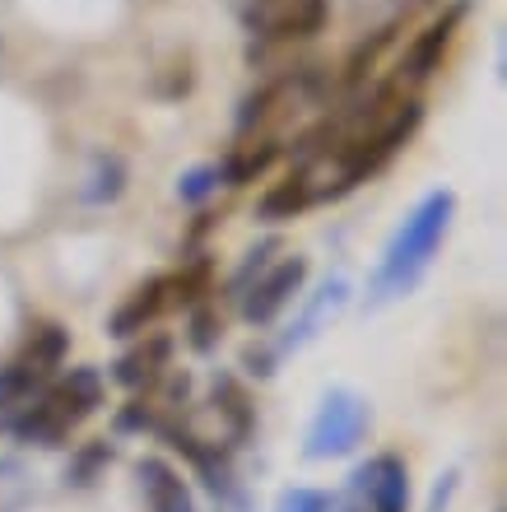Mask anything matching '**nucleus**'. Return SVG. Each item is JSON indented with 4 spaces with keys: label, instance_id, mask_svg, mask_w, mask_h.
<instances>
[{
    "label": "nucleus",
    "instance_id": "1",
    "mask_svg": "<svg viewBox=\"0 0 507 512\" xmlns=\"http://www.w3.org/2000/svg\"><path fill=\"white\" fill-rule=\"evenodd\" d=\"M452 219H456V196L438 187V191H428L424 201L396 224L391 243L382 247V261H377L373 280H368V303H373V308H387V303H396V298L419 289V280L428 275L438 247L447 243V233H452Z\"/></svg>",
    "mask_w": 507,
    "mask_h": 512
},
{
    "label": "nucleus",
    "instance_id": "2",
    "mask_svg": "<svg viewBox=\"0 0 507 512\" xmlns=\"http://www.w3.org/2000/svg\"><path fill=\"white\" fill-rule=\"evenodd\" d=\"M107 382L98 368H70L42 382L24 405H14L5 415V429L28 447H66L89 419L103 410Z\"/></svg>",
    "mask_w": 507,
    "mask_h": 512
},
{
    "label": "nucleus",
    "instance_id": "3",
    "mask_svg": "<svg viewBox=\"0 0 507 512\" xmlns=\"http://www.w3.org/2000/svg\"><path fill=\"white\" fill-rule=\"evenodd\" d=\"M270 252H275V243H266L261 252H247L252 261H242V270L233 275L238 312H242V322H252V326L275 322L298 298V289H303V280H307V256H280V261H270Z\"/></svg>",
    "mask_w": 507,
    "mask_h": 512
},
{
    "label": "nucleus",
    "instance_id": "4",
    "mask_svg": "<svg viewBox=\"0 0 507 512\" xmlns=\"http://www.w3.org/2000/svg\"><path fill=\"white\" fill-rule=\"evenodd\" d=\"M368 424H373V410L359 391L349 387H331L317 401L312 419H307L303 433V457L307 461H340L349 452H359V443L368 438Z\"/></svg>",
    "mask_w": 507,
    "mask_h": 512
},
{
    "label": "nucleus",
    "instance_id": "5",
    "mask_svg": "<svg viewBox=\"0 0 507 512\" xmlns=\"http://www.w3.org/2000/svg\"><path fill=\"white\" fill-rule=\"evenodd\" d=\"M326 512H410V466L401 452H373L345 475Z\"/></svg>",
    "mask_w": 507,
    "mask_h": 512
},
{
    "label": "nucleus",
    "instance_id": "6",
    "mask_svg": "<svg viewBox=\"0 0 507 512\" xmlns=\"http://www.w3.org/2000/svg\"><path fill=\"white\" fill-rule=\"evenodd\" d=\"M205 284V266H191V270H177V275H154V280L135 284L131 294H126V303H121L117 312H112V322H107V331L112 336H145L154 322H163L173 308H182V303H191V298L201 294Z\"/></svg>",
    "mask_w": 507,
    "mask_h": 512
},
{
    "label": "nucleus",
    "instance_id": "7",
    "mask_svg": "<svg viewBox=\"0 0 507 512\" xmlns=\"http://www.w3.org/2000/svg\"><path fill=\"white\" fill-rule=\"evenodd\" d=\"M61 359H66V331L52 326V322L33 326L28 340L19 345V354L0 368V410L10 415L14 405H24L42 382H52L56 368H61Z\"/></svg>",
    "mask_w": 507,
    "mask_h": 512
},
{
    "label": "nucleus",
    "instance_id": "8",
    "mask_svg": "<svg viewBox=\"0 0 507 512\" xmlns=\"http://www.w3.org/2000/svg\"><path fill=\"white\" fill-rule=\"evenodd\" d=\"M326 14H331V0H261L252 28L266 42H303L326 28Z\"/></svg>",
    "mask_w": 507,
    "mask_h": 512
},
{
    "label": "nucleus",
    "instance_id": "9",
    "mask_svg": "<svg viewBox=\"0 0 507 512\" xmlns=\"http://www.w3.org/2000/svg\"><path fill=\"white\" fill-rule=\"evenodd\" d=\"M135 494L145 503V512H201L196 494H191L187 475L177 471L168 457H140L135 461Z\"/></svg>",
    "mask_w": 507,
    "mask_h": 512
},
{
    "label": "nucleus",
    "instance_id": "10",
    "mask_svg": "<svg viewBox=\"0 0 507 512\" xmlns=\"http://www.w3.org/2000/svg\"><path fill=\"white\" fill-rule=\"evenodd\" d=\"M345 294H349V284L340 280V275H335L331 284H326V289H321L317 298H312V308L303 312V317H298L294 326H289V336H280V345H275V359H284V354H294V350H303L307 340L317 336L321 326L331 322L335 312L345 308Z\"/></svg>",
    "mask_w": 507,
    "mask_h": 512
},
{
    "label": "nucleus",
    "instance_id": "11",
    "mask_svg": "<svg viewBox=\"0 0 507 512\" xmlns=\"http://www.w3.org/2000/svg\"><path fill=\"white\" fill-rule=\"evenodd\" d=\"M456 24H461V5L442 14L438 24H428V28H424V38L414 42V47H410V61L401 66V80L419 84V80H428V75L438 70V61H442V52H447V42H452Z\"/></svg>",
    "mask_w": 507,
    "mask_h": 512
},
{
    "label": "nucleus",
    "instance_id": "12",
    "mask_svg": "<svg viewBox=\"0 0 507 512\" xmlns=\"http://www.w3.org/2000/svg\"><path fill=\"white\" fill-rule=\"evenodd\" d=\"M168 354H173V345L163 336H154L149 345H140V350H131L126 359L117 364V382H126V387H154V382L163 378V368H168Z\"/></svg>",
    "mask_w": 507,
    "mask_h": 512
},
{
    "label": "nucleus",
    "instance_id": "13",
    "mask_svg": "<svg viewBox=\"0 0 507 512\" xmlns=\"http://www.w3.org/2000/svg\"><path fill=\"white\" fill-rule=\"evenodd\" d=\"M326 503H331V494H321V489L289 485V489H280V499H275L270 512H326Z\"/></svg>",
    "mask_w": 507,
    "mask_h": 512
},
{
    "label": "nucleus",
    "instance_id": "14",
    "mask_svg": "<svg viewBox=\"0 0 507 512\" xmlns=\"http://www.w3.org/2000/svg\"><path fill=\"white\" fill-rule=\"evenodd\" d=\"M452 494H456V471H447L438 485H433V494H428V512H447Z\"/></svg>",
    "mask_w": 507,
    "mask_h": 512
}]
</instances>
